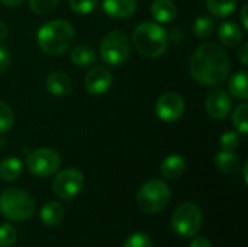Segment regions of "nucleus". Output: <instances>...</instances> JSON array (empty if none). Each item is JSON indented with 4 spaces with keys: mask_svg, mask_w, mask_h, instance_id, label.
I'll use <instances>...</instances> for the list:
<instances>
[{
    "mask_svg": "<svg viewBox=\"0 0 248 247\" xmlns=\"http://www.w3.org/2000/svg\"><path fill=\"white\" fill-rule=\"evenodd\" d=\"M230 68L231 63L227 51L215 42L199 45L189 61L192 77L205 86L222 84L230 74Z\"/></svg>",
    "mask_w": 248,
    "mask_h": 247,
    "instance_id": "obj_1",
    "label": "nucleus"
},
{
    "mask_svg": "<svg viewBox=\"0 0 248 247\" xmlns=\"http://www.w3.org/2000/svg\"><path fill=\"white\" fill-rule=\"evenodd\" d=\"M76 39L73 25L62 19H55L44 23L36 32L39 48L48 55H61L68 51Z\"/></svg>",
    "mask_w": 248,
    "mask_h": 247,
    "instance_id": "obj_2",
    "label": "nucleus"
},
{
    "mask_svg": "<svg viewBox=\"0 0 248 247\" xmlns=\"http://www.w3.org/2000/svg\"><path fill=\"white\" fill-rule=\"evenodd\" d=\"M169 35L166 29L155 22H142L132 32L135 49L147 58H158L167 48Z\"/></svg>",
    "mask_w": 248,
    "mask_h": 247,
    "instance_id": "obj_3",
    "label": "nucleus"
},
{
    "mask_svg": "<svg viewBox=\"0 0 248 247\" xmlns=\"http://www.w3.org/2000/svg\"><path fill=\"white\" fill-rule=\"evenodd\" d=\"M0 211L10 221L29 220L35 213V202L28 192L17 188H7L0 195Z\"/></svg>",
    "mask_w": 248,
    "mask_h": 247,
    "instance_id": "obj_4",
    "label": "nucleus"
},
{
    "mask_svg": "<svg viewBox=\"0 0 248 247\" xmlns=\"http://www.w3.org/2000/svg\"><path fill=\"white\" fill-rule=\"evenodd\" d=\"M170 188L166 182L151 179L140 188L137 202L141 211L147 214H155L167 207L170 202Z\"/></svg>",
    "mask_w": 248,
    "mask_h": 247,
    "instance_id": "obj_5",
    "label": "nucleus"
},
{
    "mask_svg": "<svg viewBox=\"0 0 248 247\" xmlns=\"http://www.w3.org/2000/svg\"><path fill=\"white\" fill-rule=\"evenodd\" d=\"M202 223V210L193 202H185L179 205L171 215V229L180 237H193L199 233Z\"/></svg>",
    "mask_w": 248,
    "mask_h": 247,
    "instance_id": "obj_6",
    "label": "nucleus"
},
{
    "mask_svg": "<svg viewBox=\"0 0 248 247\" xmlns=\"http://www.w3.org/2000/svg\"><path fill=\"white\" fill-rule=\"evenodd\" d=\"M131 54L129 38L121 31L108 32L100 42V57L109 66L124 64Z\"/></svg>",
    "mask_w": 248,
    "mask_h": 247,
    "instance_id": "obj_7",
    "label": "nucleus"
},
{
    "mask_svg": "<svg viewBox=\"0 0 248 247\" xmlns=\"http://www.w3.org/2000/svg\"><path fill=\"white\" fill-rule=\"evenodd\" d=\"M26 165L32 175L38 178H49L60 169L61 157L52 148H36L28 153Z\"/></svg>",
    "mask_w": 248,
    "mask_h": 247,
    "instance_id": "obj_8",
    "label": "nucleus"
},
{
    "mask_svg": "<svg viewBox=\"0 0 248 247\" xmlns=\"http://www.w3.org/2000/svg\"><path fill=\"white\" fill-rule=\"evenodd\" d=\"M84 188V176L77 169H65L60 172L52 181L54 194L64 199L70 201L76 198Z\"/></svg>",
    "mask_w": 248,
    "mask_h": 247,
    "instance_id": "obj_9",
    "label": "nucleus"
},
{
    "mask_svg": "<svg viewBox=\"0 0 248 247\" xmlns=\"http://www.w3.org/2000/svg\"><path fill=\"white\" fill-rule=\"evenodd\" d=\"M185 112V100L179 93H163L155 103V114L164 122H174Z\"/></svg>",
    "mask_w": 248,
    "mask_h": 247,
    "instance_id": "obj_10",
    "label": "nucleus"
},
{
    "mask_svg": "<svg viewBox=\"0 0 248 247\" xmlns=\"http://www.w3.org/2000/svg\"><path fill=\"white\" fill-rule=\"evenodd\" d=\"M112 82H113V77H112L110 71L102 66H97V67L90 68L86 73L84 87L90 95L100 96V95H105L110 89Z\"/></svg>",
    "mask_w": 248,
    "mask_h": 247,
    "instance_id": "obj_11",
    "label": "nucleus"
},
{
    "mask_svg": "<svg viewBox=\"0 0 248 247\" xmlns=\"http://www.w3.org/2000/svg\"><path fill=\"white\" fill-rule=\"evenodd\" d=\"M205 106H206L209 116L219 121V119H224L230 114L231 106H232V100L225 90L215 89L206 96Z\"/></svg>",
    "mask_w": 248,
    "mask_h": 247,
    "instance_id": "obj_12",
    "label": "nucleus"
},
{
    "mask_svg": "<svg viewBox=\"0 0 248 247\" xmlns=\"http://www.w3.org/2000/svg\"><path fill=\"white\" fill-rule=\"evenodd\" d=\"M103 10L113 19H128L138 7V0H102Z\"/></svg>",
    "mask_w": 248,
    "mask_h": 247,
    "instance_id": "obj_13",
    "label": "nucleus"
},
{
    "mask_svg": "<svg viewBox=\"0 0 248 247\" xmlns=\"http://www.w3.org/2000/svg\"><path fill=\"white\" fill-rule=\"evenodd\" d=\"M46 90L57 96V98H61V96H67L71 93L73 90V83H71V79L62 73V71H55V73H51L48 77H46Z\"/></svg>",
    "mask_w": 248,
    "mask_h": 247,
    "instance_id": "obj_14",
    "label": "nucleus"
},
{
    "mask_svg": "<svg viewBox=\"0 0 248 247\" xmlns=\"http://www.w3.org/2000/svg\"><path fill=\"white\" fill-rule=\"evenodd\" d=\"M243 29L237 22L225 20L218 28V38L225 47H237L243 41Z\"/></svg>",
    "mask_w": 248,
    "mask_h": 247,
    "instance_id": "obj_15",
    "label": "nucleus"
},
{
    "mask_svg": "<svg viewBox=\"0 0 248 247\" xmlns=\"http://www.w3.org/2000/svg\"><path fill=\"white\" fill-rule=\"evenodd\" d=\"M151 15L157 23H170L177 16V7L171 0H154L151 4Z\"/></svg>",
    "mask_w": 248,
    "mask_h": 247,
    "instance_id": "obj_16",
    "label": "nucleus"
},
{
    "mask_svg": "<svg viewBox=\"0 0 248 247\" xmlns=\"http://www.w3.org/2000/svg\"><path fill=\"white\" fill-rule=\"evenodd\" d=\"M186 169V163L185 159L179 154H171L169 157L164 159L163 165H161V173L166 179L174 181L179 179Z\"/></svg>",
    "mask_w": 248,
    "mask_h": 247,
    "instance_id": "obj_17",
    "label": "nucleus"
},
{
    "mask_svg": "<svg viewBox=\"0 0 248 247\" xmlns=\"http://www.w3.org/2000/svg\"><path fill=\"white\" fill-rule=\"evenodd\" d=\"M62 217H64V208L57 201L46 202L41 208V221L46 227H55V226H58L62 221Z\"/></svg>",
    "mask_w": 248,
    "mask_h": 247,
    "instance_id": "obj_18",
    "label": "nucleus"
},
{
    "mask_svg": "<svg viewBox=\"0 0 248 247\" xmlns=\"http://www.w3.org/2000/svg\"><path fill=\"white\" fill-rule=\"evenodd\" d=\"M71 61L73 64H76L77 67L86 68L90 67L94 61H96V52L90 45H76L74 48H71Z\"/></svg>",
    "mask_w": 248,
    "mask_h": 247,
    "instance_id": "obj_19",
    "label": "nucleus"
},
{
    "mask_svg": "<svg viewBox=\"0 0 248 247\" xmlns=\"http://www.w3.org/2000/svg\"><path fill=\"white\" fill-rule=\"evenodd\" d=\"M215 163L222 173L228 175H232L240 169V157L230 150H221L215 157Z\"/></svg>",
    "mask_w": 248,
    "mask_h": 247,
    "instance_id": "obj_20",
    "label": "nucleus"
},
{
    "mask_svg": "<svg viewBox=\"0 0 248 247\" xmlns=\"http://www.w3.org/2000/svg\"><path fill=\"white\" fill-rule=\"evenodd\" d=\"M23 165L16 157H7L0 162V179L4 182H12L22 175Z\"/></svg>",
    "mask_w": 248,
    "mask_h": 247,
    "instance_id": "obj_21",
    "label": "nucleus"
},
{
    "mask_svg": "<svg viewBox=\"0 0 248 247\" xmlns=\"http://www.w3.org/2000/svg\"><path fill=\"white\" fill-rule=\"evenodd\" d=\"M228 89H230V92H231V95L234 98H237L240 100H247V71L240 70V71L234 73L232 77L228 82Z\"/></svg>",
    "mask_w": 248,
    "mask_h": 247,
    "instance_id": "obj_22",
    "label": "nucleus"
},
{
    "mask_svg": "<svg viewBox=\"0 0 248 247\" xmlns=\"http://www.w3.org/2000/svg\"><path fill=\"white\" fill-rule=\"evenodd\" d=\"M237 3L238 0H206V7L215 17H225L235 10Z\"/></svg>",
    "mask_w": 248,
    "mask_h": 247,
    "instance_id": "obj_23",
    "label": "nucleus"
},
{
    "mask_svg": "<svg viewBox=\"0 0 248 247\" xmlns=\"http://www.w3.org/2000/svg\"><path fill=\"white\" fill-rule=\"evenodd\" d=\"M232 124L241 134L248 132V105L241 103L232 112Z\"/></svg>",
    "mask_w": 248,
    "mask_h": 247,
    "instance_id": "obj_24",
    "label": "nucleus"
},
{
    "mask_svg": "<svg viewBox=\"0 0 248 247\" xmlns=\"http://www.w3.org/2000/svg\"><path fill=\"white\" fill-rule=\"evenodd\" d=\"M214 19L209 16H199L193 23V33L196 38H208L214 32Z\"/></svg>",
    "mask_w": 248,
    "mask_h": 247,
    "instance_id": "obj_25",
    "label": "nucleus"
},
{
    "mask_svg": "<svg viewBox=\"0 0 248 247\" xmlns=\"http://www.w3.org/2000/svg\"><path fill=\"white\" fill-rule=\"evenodd\" d=\"M15 124V115L12 108L0 100V134L7 132Z\"/></svg>",
    "mask_w": 248,
    "mask_h": 247,
    "instance_id": "obj_26",
    "label": "nucleus"
},
{
    "mask_svg": "<svg viewBox=\"0 0 248 247\" xmlns=\"http://www.w3.org/2000/svg\"><path fill=\"white\" fill-rule=\"evenodd\" d=\"M60 0H29V7L36 15H48L51 13Z\"/></svg>",
    "mask_w": 248,
    "mask_h": 247,
    "instance_id": "obj_27",
    "label": "nucleus"
},
{
    "mask_svg": "<svg viewBox=\"0 0 248 247\" xmlns=\"http://www.w3.org/2000/svg\"><path fill=\"white\" fill-rule=\"evenodd\" d=\"M17 240V233L12 224L0 226V247H12Z\"/></svg>",
    "mask_w": 248,
    "mask_h": 247,
    "instance_id": "obj_28",
    "label": "nucleus"
},
{
    "mask_svg": "<svg viewBox=\"0 0 248 247\" xmlns=\"http://www.w3.org/2000/svg\"><path fill=\"white\" fill-rule=\"evenodd\" d=\"M124 247H154L151 237L145 233H134L128 236Z\"/></svg>",
    "mask_w": 248,
    "mask_h": 247,
    "instance_id": "obj_29",
    "label": "nucleus"
},
{
    "mask_svg": "<svg viewBox=\"0 0 248 247\" xmlns=\"http://www.w3.org/2000/svg\"><path fill=\"white\" fill-rule=\"evenodd\" d=\"M70 7L78 15H89L97 7V0H70Z\"/></svg>",
    "mask_w": 248,
    "mask_h": 247,
    "instance_id": "obj_30",
    "label": "nucleus"
},
{
    "mask_svg": "<svg viewBox=\"0 0 248 247\" xmlns=\"http://www.w3.org/2000/svg\"><path fill=\"white\" fill-rule=\"evenodd\" d=\"M240 146V135L235 131H228L221 135V148L234 151Z\"/></svg>",
    "mask_w": 248,
    "mask_h": 247,
    "instance_id": "obj_31",
    "label": "nucleus"
},
{
    "mask_svg": "<svg viewBox=\"0 0 248 247\" xmlns=\"http://www.w3.org/2000/svg\"><path fill=\"white\" fill-rule=\"evenodd\" d=\"M9 64H10V54H9L7 48L4 45H1V42H0V74L7 70Z\"/></svg>",
    "mask_w": 248,
    "mask_h": 247,
    "instance_id": "obj_32",
    "label": "nucleus"
},
{
    "mask_svg": "<svg viewBox=\"0 0 248 247\" xmlns=\"http://www.w3.org/2000/svg\"><path fill=\"white\" fill-rule=\"evenodd\" d=\"M238 60L241 61V64H248V42H244L240 48H238Z\"/></svg>",
    "mask_w": 248,
    "mask_h": 247,
    "instance_id": "obj_33",
    "label": "nucleus"
},
{
    "mask_svg": "<svg viewBox=\"0 0 248 247\" xmlns=\"http://www.w3.org/2000/svg\"><path fill=\"white\" fill-rule=\"evenodd\" d=\"M189 247H212V245L206 237H196V239L192 240Z\"/></svg>",
    "mask_w": 248,
    "mask_h": 247,
    "instance_id": "obj_34",
    "label": "nucleus"
},
{
    "mask_svg": "<svg viewBox=\"0 0 248 247\" xmlns=\"http://www.w3.org/2000/svg\"><path fill=\"white\" fill-rule=\"evenodd\" d=\"M247 15H248V6L244 4L241 7V12H240V19H241V25L244 29H248V20H247Z\"/></svg>",
    "mask_w": 248,
    "mask_h": 247,
    "instance_id": "obj_35",
    "label": "nucleus"
},
{
    "mask_svg": "<svg viewBox=\"0 0 248 247\" xmlns=\"http://www.w3.org/2000/svg\"><path fill=\"white\" fill-rule=\"evenodd\" d=\"M7 25H6V22H3V20H0V42L7 36Z\"/></svg>",
    "mask_w": 248,
    "mask_h": 247,
    "instance_id": "obj_36",
    "label": "nucleus"
},
{
    "mask_svg": "<svg viewBox=\"0 0 248 247\" xmlns=\"http://www.w3.org/2000/svg\"><path fill=\"white\" fill-rule=\"evenodd\" d=\"M4 6H7V7H16V6H19L23 0H0Z\"/></svg>",
    "mask_w": 248,
    "mask_h": 247,
    "instance_id": "obj_37",
    "label": "nucleus"
}]
</instances>
